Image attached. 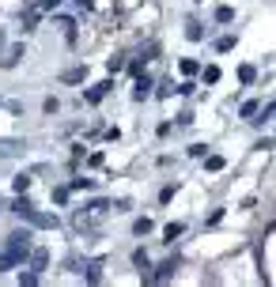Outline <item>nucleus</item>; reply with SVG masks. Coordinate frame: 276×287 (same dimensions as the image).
<instances>
[{"instance_id":"nucleus-1","label":"nucleus","mask_w":276,"mask_h":287,"mask_svg":"<svg viewBox=\"0 0 276 287\" xmlns=\"http://www.w3.org/2000/svg\"><path fill=\"white\" fill-rule=\"evenodd\" d=\"M12 212L19 215V219H27V223H34V227H45V230H57V215H45V212H38L34 204L27 201V193H19L12 201Z\"/></svg>"},{"instance_id":"nucleus-2","label":"nucleus","mask_w":276,"mask_h":287,"mask_svg":"<svg viewBox=\"0 0 276 287\" xmlns=\"http://www.w3.org/2000/svg\"><path fill=\"white\" fill-rule=\"evenodd\" d=\"M4 249H8L15 261H27V253L34 249V242H30V230H12V234H8V242H4Z\"/></svg>"},{"instance_id":"nucleus-3","label":"nucleus","mask_w":276,"mask_h":287,"mask_svg":"<svg viewBox=\"0 0 276 287\" xmlns=\"http://www.w3.org/2000/svg\"><path fill=\"white\" fill-rule=\"evenodd\" d=\"M110 91H114V80H106V83L91 87V91H87V95H84V99H87V102H102V99H106V95H110Z\"/></svg>"},{"instance_id":"nucleus-4","label":"nucleus","mask_w":276,"mask_h":287,"mask_svg":"<svg viewBox=\"0 0 276 287\" xmlns=\"http://www.w3.org/2000/svg\"><path fill=\"white\" fill-rule=\"evenodd\" d=\"M174 268H178V261L170 257V261H163V265H159V272H155V276H148V280H155V284H163V280H170V276H174Z\"/></svg>"},{"instance_id":"nucleus-5","label":"nucleus","mask_w":276,"mask_h":287,"mask_svg":"<svg viewBox=\"0 0 276 287\" xmlns=\"http://www.w3.org/2000/svg\"><path fill=\"white\" fill-rule=\"evenodd\" d=\"M27 257H30V265H34V272H45V265H49V253H45V249H30Z\"/></svg>"},{"instance_id":"nucleus-6","label":"nucleus","mask_w":276,"mask_h":287,"mask_svg":"<svg viewBox=\"0 0 276 287\" xmlns=\"http://www.w3.org/2000/svg\"><path fill=\"white\" fill-rule=\"evenodd\" d=\"M148 95H151V80L144 76V80H136V91H132V99H136V102H144Z\"/></svg>"},{"instance_id":"nucleus-7","label":"nucleus","mask_w":276,"mask_h":287,"mask_svg":"<svg viewBox=\"0 0 276 287\" xmlns=\"http://www.w3.org/2000/svg\"><path fill=\"white\" fill-rule=\"evenodd\" d=\"M27 57V53H23V45H15L12 53H8V57H4V68H15V64H19V61Z\"/></svg>"},{"instance_id":"nucleus-8","label":"nucleus","mask_w":276,"mask_h":287,"mask_svg":"<svg viewBox=\"0 0 276 287\" xmlns=\"http://www.w3.org/2000/svg\"><path fill=\"white\" fill-rule=\"evenodd\" d=\"M84 76H87V68H68L64 76H61V80H64V83H80Z\"/></svg>"},{"instance_id":"nucleus-9","label":"nucleus","mask_w":276,"mask_h":287,"mask_svg":"<svg viewBox=\"0 0 276 287\" xmlns=\"http://www.w3.org/2000/svg\"><path fill=\"white\" fill-rule=\"evenodd\" d=\"M186 38H189V42H201V38H204L201 23H189V27H186Z\"/></svg>"},{"instance_id":"nucleus-10","label":"nucleus","mask_w":276,"mask_h":287,"mask_svg":"<svg viewBox=\"0 0 276 287\" xmlns=\"http://www.w3.org/2000/svg\"><path fill=\"white\" fill-rule=\"evenodd\" d=\"M99 280H102V261H95L87 268V284H99Z\"/></svg>"},{"instance_id":"nucleus-11","label":"nucleus","mask_w":276,"mask_h":287,"mask_svg":"<svg viewBox=\"0 0 276 287\" xmlns=\"http://www.w3.org/2000/svg\"><path fill=\"white\" fill-rule=\"evenodd\" d=\"M132 265H136L140 272H144V268H148V253H144V249H132Z\"/></svg>"},{"instance_id":"nucleus-12","label":"nucleus","mask_w":276,"mask_h":287,"mask_svg":"<svg viewBox=\"0 0 276 287\" xmlns=\"http://www.w3.org/2000/svg\"><path fill=\"white\" fill-rule=\"evenodd\" d=\"M254 76H257L254 64H242V68H238V80H242V83H254Z\"/></svg>"},{"instance_id":"nucleus-13","label":"nucleus","mask_w":276,"mask_h":287,"mask_svg":"<svg viewBox=\"0 0 276 287\" xmlns=\"http://www.w3.org/2000/svg\"><path fill=\"white\" fill-rule=\"evenodd\" d=\"M182 230H186V223H170V227L163 230V234H167V242H174V238L182 234Z\"/></svg>"},{"instance_id":"nucleus-14","label":"nucleus","mask_w":276,"mask_h":287,"mask_svg":"<svg viewBox=\"0 0 276 287\" xmlns=\"http://www.w3.org/2000/svg\"><path fill=\"white\" fill-rule=\"evenodd\" d=\"M12 265H19V261H15L12 253H8V249H4V253H0V272H8V268H12Z\"/></svg>"},{"instance_id":"nucleus-15","label":"nucleus","mask_w":276,"mask_h":287,"mask_svg":"<svg viewBox=\"0 0 276 287\" xmlns=\"http://www.w3.org/2000/svg\"><path fill=\"white\" fill-rule=\"evenodd\" d=\"M204 83H219V68H216V64L204 68Z\"/></svg>"},{"instance_id":"nucleus-16","label":"nucleus","mask_w":276,"mask_h":287,"mask_svg":"<svg viewBox=\"0 0 276 287\" xmlns=\"http://www.w3.org/2000/svg\"><path fill=\"white\" fill-rule=\"evenodd\" d=\"M12 185H15V193H27V189H30V178H27V174H19Z\"/></svg>"},{"instance_id":"nucleus-17","label":"nucleus","mask_w":276,"mask_h":287,"mask_svg":"<svg viewBox=\"0 0 276 287\" xmlns=\"http://www.w3.org/2000/svg\"><path fill=\"white\" fill-rule=\"evenodd\" d=\"M216 19H219V23H231V19H234V12L227 8V4H223V8H216Z\"/></svg>"},{"instance_id":"nucleus-18","label":"nucleus","mask_w":276,"mask_h":287,"mask_svg":"<svg viewBox=\"0 0 276 287\" xmlns=\"http://www.w3.org/2000/svg\"><path fill=\"white\" fill-rule=\"evenodd\" d=\"M216 49H219V53H231V49H234V38H231V34H227V38H219Z\"/></svg>"},{"instance_id":"nucleus-19","label":"nucleus","mask_w":276,"mask_h":287,"mask_svg":"<svg viewBox=\"0 0 276 287\" xmlns=\"http://www.w3.org/2000/svg\"><path fill=\"white\" fill-rule=\"evenodd\" d=\"M132 230H136V234H148V230H151V219H136V223H132Z\"/></svg>"},{"instance_id":"nucleus-20","label":"nucleus","mask_w":276,"mask_h":287,"mask_svg":"<svg viewBox=\"0 0 276 287\" xmlns=\"http://www.w3.org/2000/svg\"><path fill=\"white\" fill-rule=\"evenodd\" d=\"M19 284H23V287H34V284H38V272H23V276H19Z\"/></svg>"},{"instance_id":"nucleus-21","label":"nucleus","mask_w":276,"mask_h":287,"mask_svg":"<svg viewBox=\"0 0 276 287\" xmlns=\"http://www.w3.org/2000/svg\"><path fill=\"white\" fill-rule=\"evenodd\" d=\"M254 114H257V102H246V106H242V117H246V121H254Z\"/></svg>"},{"instance_id":"nucleus-22","label":"nucleus","mask_w":276,"mask_h":287,"mask_svg":"<svg viewBox=\"0 0 276 287\" xmlns=\"http://www.w3.org/2000/svg\"><path fill=\"white\" fill-rule=\"evenodd\" d=\"M68 189H91V178H72V185Z\"/></svg>"},{"instance_id":"nucleus-23","label":"nucleus","mask_w":276,"mask_h":287,"mask_svg":"<svg viewBox=\"0 0 276 287\" xmlns=\"http://www.w3.org/2000/svg\"><path fill=\"white\" fill-rule=\"evenodd\" d=\"M204 166H208V170H223V159H219V155H212L208 163H204Z\"/></svg>"},{"instance_id":"nucleus-24","label":"nucleus","mask_w":276,"mask_h":287,"mask_svg":"<svg viewBox=\"0 0 276 287\" xmlns=\"http://www.w3.org/2000/svg\"><path fill=\"white\" fill-rule=\"evenodd\" d=\"M42 106H45V114H57V110H61V102H57V99H45Z\"/></svg>"},{"instance_id":"nucleus-25","label":"nucleus","mask_w":276,"mask_h":287,"mask_svg":"<svg viewBox=\"0 0 276 287\" xmlns=\"http://www.w3.org/2000/svg\"><path fill=\"white\" fill-rule=\"evenodd\" d=\"M61 0H42V4H38V8H42V12H49V8H57Z\"/></svg>"},{"instance_id":"nucleus-26","label":"nucleus","mask_w":276,"mask_h":287,"mask_svg":"<svg viewBox=\"0 0 276 287\" xmlns=\"http://www.w3.org/2000/svg\"><path fill=\"white\" fill-rule=\"evenodd\" d=\"M0 208H4V201H0Z\"/></svg>"}]
</instances>
